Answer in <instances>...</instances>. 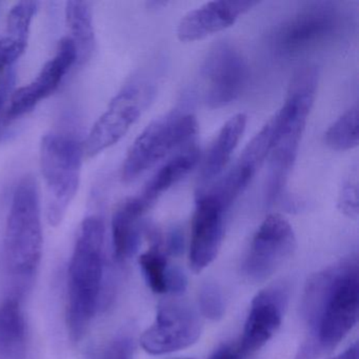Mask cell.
Instances as JSON below:
<instances>
[{
	"instance_id": "obj_25",
	"label": "cell",
	"mask_w": 359,
	"mask_h": 359,
	"mask_svg": "<svg viewBox=\"0 0 359 359\" xmlns=\"http://www.w3.org/2000/svg\"><path fill=\"white\" fill-rule=\"evenodd\" d=\"M199 309L203 316L211 320H219L224 314V299L217 285L207 283L198 294Z\"/></svg>"
},
{
	"instance_id": "obj_10",
	"label": "cell",
	"mask_w": 359,
	"mask_h": 359,
	"mask_svg": "<svg viewBox=\"0 0 359 359\" xmlns=\"http://www.w3.org/2000/svg\"><path fill=\"white\" fill-rule=\"evenodd\" d=\"M201 76L205 83V100L211 109H220L234 102L247 86V62L226 41L215 43L208 52Z\"/></svg>"
},
{
	"instance_id": "obj_29",
	"label": "cell",
	"mask_w": 359,
	"mask_h": 359,
	"mask_svg": "<svg viewBox=\"0 0 359 359\" xmlns=\"http://www.w3.org/2000/svg\"><path fill=\"white\" fill-rule=\"evenodd\" d=\"M15 79V73L11 70H8L7 73L0 79V116H1V112L5 108L6 102L9 100L10 95L13 92Z\"/></svg>"
},
{
	"instance_id": "obj_32",
	"label": "cell",
	"mask_w": 359,
	"mask_h": 359,
	"mask_svg": "<svg viewBox=\"0 0 359 359\" xmlns=\"http://www.w3.org/2000/svg\"><path fill=\"white\" fill-rule=\"evenodd\" d=\"M333 359H358V344L355 342Z\"/></svg>"
},
{
	"instance_id": "obj_8",
	"label": "cell",
	"mask_w": 359,
	"mask_h": 359,
	"mask_svg": "<svg viewBox=\"0 0 359 359\" xmlns=\"http://www.w3.org/2000/svg\"><path fill=\"white\" fill-rule=\"evenodd\" d=\"M155 89L151 83H130L109 104L83 142L88 157H94L114 146L142 116L153 100Z\"/></svg>"
},
{
	"instance_id": "obj_2",
	"label": "cell",
	"mask_w": 359,
	"mask_h": 359,
	"mask_svg": "<svg viewBox=\"0 0 359 359\" xmlns=\"http://www.w3.org/2000/svg\"><path fill=\"white\" fill-rule=\"evenodd\" d=\"M104 233L102 218H86L69 264L67 323L75 341L87 333L100 304L104 280Z\"/></svg>"
},
{
	"instance_id": "obj_15",
	"label": "cell",
	"mask_w": 359,
	"mask_h": 359,
	"mask_svg": "<svg viewBox=\"0 0 359 359\" xmlns=\"http://www.w3.org/2000/svg\"><path fill=\"white\" fill-rule=\"evenodd\" d=\"M287 292L283 287H271L260 291L252 300L238 352L241 358L259 350L280 327L287 304Z\"/></svg>"
},
{
	"instance_id": "obj_31",
	"label": "cell",
	"mask_w": 359,
	"mask_h": 359,
	"mask_svg": "<svg viewBox=\"0 0 359 359\" xmlns=\"http://www.w3.org/2000/svg\"><path fill=\"white\" fill-rule=\"evenodd\" d=\"M210 359H241L238 348L232 346H224L215 351Z\"/></svg>"
},
{
	"instance_id": "obj_30",
	"label": "cell",
	"mask_w": 359,
	"mask_h": 359,
	"mask_svg": "<svg viewBox=\"0 0 359 359\" xmlns=\"http://www.w3.org/2000/svg\"><path fill=\"white\" fill-rule=\"evenodd\" d=\"M182 248H184V237H182L180 231H172L168 241V252L172 255H178L182 253Z\"/></svg>"
},
{
	"instance_id": "obj_19",
	"label": "cell",
	"mask_w": 359,
	"mask_h": 359,
	"mask_svg": "<svg viewBox=\"0 0 359 359\" xmlns=\"http://www.w3.org/2000/svg\"><path fill=\"white\" fill-rule=\"evenodd\" d=\"M199 158L201 150L198 148L194 146L187 147L182 152L174 155L156 172L152 180L147 184L140 197L152 207L159 196L178 184L196 167Z\"/></svg>"
},
{
	"instance_id": "obj_12",
	"label": "cell",
	"mask_w": 359,
	"mask_h": 359,
	"mask_svg": "<svg viewBox=\"0 0 359 359\" xmlns=\"http://www.w3.org/2000/svg\"><path fill=\"white\" fill-rule=\"evenodd\" d=\"M76 62V48L70 37H65L58 43L54 57L43 67L35 79L12 94L6 119L14 121L27 114L52 95Z\"/></svg>"
},
{
	"instance_id": "obj_24",
	"label": "cell",
	"mask_w": 359,
	"mask_h": 359,
	"mask_svg": "<svg viewBox=\"0 0 359 359\" xmlns=\"http://www.w3.org/2000/svg\"><path fill=\"white\" fill-rule=\"evenodd\" d=\"M39 3L20 1L16 4L8 15V36L20 41H28L31 24L36 14Z\"/></svg>"
},
{
	"instance_id": "obj_23",
	"label": "cell",
	"mask_w": 359,
	"mask_h": 359,
	"mask_svg": "<svg viewBox=\"0 0 359 359\" xmlns=\"http://www.w3.org/2000/svg\"><path fill=\"white\" fill-rule=\"evenodd\" d=\"M140 266L150 289L154 293H167L170 268L167 256L161 251L158 243L140 255Z\"/></svg>"
},
{
	"instance_id": "obj_14",
	"label": "cell",
	"mask_w": 359,
	"mask_h": 359,
	"mask_svg": "<svg viewBox=\"0 0 359 359\" xmlns=\"http://www.w3.org/2000/svg\"><path fill=\"white\" fill-rule=\"evenodd\" d=\"M272 118L254 136L232 169L205 192L215 197L226 210L245 192L255 174L270 154L272 144Z\"/></svg>"
},
{
	"instance_id": "obj_3",
	"label": "cell",
	"mask_w": 359,
	"mask_h": 359,
	"mask_svg": "<svg viewBox=\"0 0 359 359\" xmlns=\"http://www.w3.org/2000/svg\"><path fill=\"white\" fill-rule=\"evenodd\" d=\"M318 86L314 66H304L292 79L285 104L272 117L273 136L270 150L266 199L279 198L297 157L302 134L312 110Z\"/></svg>"
},
{
	"instance_id": "obj_16",
	"label": "cell",
	"mask_w": 359,
	"mask_h": 359,
	"mask_svg": "<svg viewBox=\"0 0 359 359\" xmlns=\"http://www.w3.org/2000/svg\"><path fill=\"white\" fill-rule=\"evenodd\" d=\"M257 5L258 1L252 0L210 1L187 13L180 20L176 34L182 43L201 41L230 28Z\"/></svg>"
},
{
	"instance_id": "obj_13",
	"label": "cell",
	"mask_w": 359,
	"mask_h": 359,
	"mask_svg": "<svg viewBox=\"0 0 359 359\" xmlns=\"http://www.w3.org/2000/svg\"><path fill=\"white\" fill-rule=\"evenodd\" d=\"M228 210L209 193L198 194L193 216L190 243V266L201 272L217 257L224 233V215Z\"/></svg>"
},
{
	"instance_id": "obj_5",
	"label": "cell",
	"mask_w": 359,
	"mask_h": 359,
	"mask_svg": "<svg viewBox=\"0 0 359 359\" xmlns=\"http://www.w3.org/2000/svg\"><path fill=\"white\" fill-rule=\"evenodd\" d=\"M83 142L64 133L47 134L41 144V174L47 188V219L58 226L81 184Z\"/></svg>"
},
{
	"instance_id": "obj_22",
	"label": "cell",
	"mask_w": 359,
	"mask_h": 359,
	"mask_svg": "<svg viewBox=\"0 0 359 359\" xmlns=\"http://www.w3.org/2000/svg\"><path fill=\"white\" fill-rule=\"evenodd\" d=\"M358 121V106L348 109L325 132V144L334 151L356 148L359 142Z\"/></svg>"
},
{
	"instance_id": "obj_18",
	"label": "cell",
	"mask_w": 359,
	"mask_h": 359,
	"mask_svg": "<svg viewBox=\"0 0 359 359\" xmlns=\"http://www.w3.org/2000/svg\"><path fill=\"white\" fill-rule=\"evenodd\" d=\"M245 128L247 116L243 113L235 114L222 126L201 168L199 193L203 192L208 186L213 184L216 178L222 175L233 153L238 147Z\"/></svg>"
},
{
	"instance_id": "obj_26",
	"label": "cell",
	"mask_w": 359,
	"mask_h": 359,
	"mask_svg": "<svg viewBox=\"0 0 359 359\" xmlns=\"http://www.w3.org/2000/svg\"><path fill=\"white\" fill-rule=\"evenodd\" d=\"M338 210L348 218L358 217V180L357 171L351 172L344 180L338 194Z\"/></svg>"
},
{
	"instance_id": "obj_6",
	"label": "cell",
	"mask_w": 359,
	"mask_h": 359,
	"mask_svg": "<svg viewBox=\"0 0 359 359\" xmlns=\"http://www.w3.org/2000/svg\"><path fill=\"white\" fill-rule=\"evenodd\" d=\"M197 132L196 117L187 111H172L155 119L128 151L121 173L123 180L133 182L173 151L189 144Z\"/></svg>"
},
{
	"instance_id": "obj_1",
	"label": "cell",
	"mask_w": 359,
	"mask_h": 359,
	"mask_svg": "<svg viewBox=\"0 0 359 359\" xmlns=\"http://www.w3.org/2000/svg\"><path fill=\"white\" fill-rule=\"evenodd\" d=\"M359 283L356 259L317 273L309 280L302 313L310 327V340L302 359H314L333 350L358 320Z\"/></svg>"
},
{
	"instance_id": "obj_20",
	"label": "cell",
	"mask_w": 359,
	"mask_h": 359,
	"mask_svg": "<svg viewBox=\"0 0 359 359\" xmlns=\"http://www.w3.org/2000/svg\"><path fill=\"white\" fill-rule=\"evenodd\" d=\"M27 323L18 298H9L0 306V355L18 359L26 342Z\"/></svg>"
},
{
	"instance_id": "obj_7",
	"label": "cell",
	"mask_w": 359,
	"mask_h": 359,
	"mask_svg": "<svg viewBox=\"0 0 359 359\" xmlns=\"http://www.w3.org/2000/svg\"><path fill=\"white\" fill-rule=\"evenodd\" d=\"M342 26V14L336 4L315 1L281 22L273 45L283 57H298L334 39Z\"/></svg>"
},
{
	"instance_id": "obj_4",
	"label": "cell",
	"mask_w": 359,
	"mask_h": 359,
	"mask_svg": "<svg viewBox=\"0 0 359 359\" xmlns=\"http://www.w3.org/2000/svg\"><path fill=\"white\" fill-rule=\"evenodd\" d=\"M43 236L41 197L36 180L18 182L6 226L4 254L12 275L28 278L36 272L43 256Z\"/></svg>"
},
{
	"instance_id": "obj_27",
	"label": "cell",
	"mask_w": 359,
	"mask_h": 359,
	"mask_svg": "<svg viewBox=\"0 0 359 359\" xmlns=\"http://www.w3.org/2000/svg\"><path fill=\"white\" fill-rule=\"evenodd\" d=\"M28 41H20L10 36L0 39V79L4 71L10 68L24 54Z\"/></svg>"
},
{
	"instance_id": "obj_11",
	"label": "cell",
	"mask_w": 359,
	"mask_h": 359,
	"mask_svg": "<svg viewBox=\"0 0 359 359\" xmlns=\"http://www.w3.org/2000/svg\"><path fill=\"white\" fill-rule=\"evenodd\" d=\"M201 333L197 313L186 304L171 302L159 306L156 319L142 334L140 344L149 354H168L192 346Z\"/></svg>"
},
{
	"instance_id": "obj_21",
	"label": "cell",
	"mask_w": 359,
	"mask_h": 359,
	"mask_svg": "<svg viewBox=\"0 0 359 359\" xmlns=\"http://www.w3.org/2000/svg\"><path fill=\"white\" fill-rule=\"evenodd\" d=\"M66 18L71 41L77 52V62H85L91 57L95 47L93 16L89 4L85 1H68Z\"/></svg>"
},
{
	"instance_id": "obj_17",
	"label": "cell",
	"mask_w": 359,
	"mask_h": 359,
	"mask_svg": "<svg viewBox=\"0 0 359 359\" xmlns=\"http://www.w3.org/2000/svg\"><path fill=\"white\" fill-rule=\"evenodd\" d=\"M150 205L140 196L121 203L112 218V243L117 260L129 259L137 252L142 241L144 217Z\"/></svg>"
},
{
	"instance_id": "obj_28",
	"label": "cell",
	"mask_w": 359,
	"mask_h": 359,
	"mask_svg": "<svg viewBox=\"0 0 359 359\" xmlns=\"http://www.w3.org/2000/svg\"><path fill=\"white\" fill-rule=\"evenodd\" d=\"M188 285L186 274L180 268H170L168 275L167 293L182 294Z\"/></svg>"
},
{
	"instance_id": "obj_9",
	"label": "cell",
	"mask_w": 359,
	"mask_h": 359,
	"mask_svg": "<svg viewBox=\"0 0 359 359\" xmlns=\"http://www.w3.org/2000/svg\"><path fill=\"white\" fill-rule=\"evenodd\" d=\"M295 249V233L290 222L279 214H270L254 235L243 273L253 283L266 280L290 259Z\"/></svg>"
}]
</instances>
